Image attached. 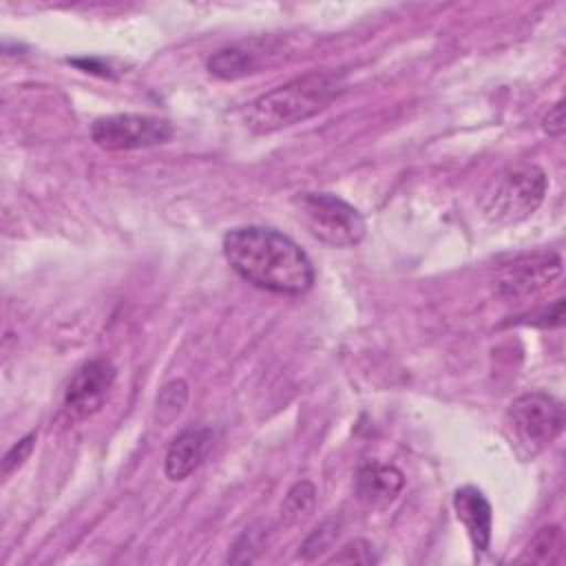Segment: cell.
<instances>
[{"mask_svg": "<svg viewBox=\"0 0 566 566\" xmlns=\"http://www.w3.org/2000/svg\"><path fill=\"white\" fill-rule=\"evenodd\" d=\"M223 256L248 283L276 294H305L314 268L301 245L265 226H241L223 234Z\"/></svg>", "mask_w": 566, "mask_h": 566, "instance_id": "obj_1", "label": "cell"}, {"mask_svg": "<svg viewBox=\"0 0 566 566\" xmlns=\"http://www.w3.org/2000/svg\"><path fill=\"white\" fill-rule=\"evenodd\" d=\"M340 91L343 82L336 73L312 71L250 102L245 108V126L254 133L281 130L327 108Z\"/></svg>", "mask_w": 566, "mask_h": 566, "instance_id": "obj_2", "label": "cell"}, {"mask_svg": "<svg viewBox=\"0 0 566 566\" xmlns=\"http://www.w3.org/2000/svg\"><path fill=\"white\" fill-rule=\"evenodd\" d=\"M562 427L564 409L553 396L544 391H528L517 396L504 413L506 440L522 460H533L546 451L562 433Z\"/></svg>", "mask_w": 566, "mask_h": 566, "instance_id": "obj_3", "label": "cell"}, {"mask_svg": "<svg viewBox=\"0 0 566 566\" xmlns=\"http://www.w3.org/2000/svg\"><path fill=\"white\" fill-rule=\"evenodd\" d=\"M546 188L548 179L539 166L522 164L506 168L484 190L482 212L489 221L500 226L517 223L539 208Z\"/></svg>", "mask_w": 566, "mask_h": 566, "instance_id": "obj_4", "label": "cell"}, {"mask_svg": "<svg viewBox=\"0 0 566 566\" xmlns=\"http://www.w3.org/2000/svg\"><path fill=\"white\" fill-rule=\"evenodd\" d=\"M301 226L318 241L334 248H352L365 237L363 214L347 201L329 192H301L294 197Z\"/></svg>", "mask_w": 566, "mask_h": 566, "instance_id": "obj_5", "label": "cell"}, {"mask_svg": "<svg viewBox=\"0 0 566 566\" xmlns=\"http://www.w3.org/2000/svg\"><path fill=\"white\" fill-rule=\"evenodd\" d=\"M172 135V126L164 117L119 113L106 115L93 122L91 137L104 150H135L166 144Z\"/></svg>", "mask_w": 566, "mask_h": 566, "instance_id": "obj_6", "label": "cell"}, {"mask_svg": "<svg viewBox=\"0 0 566 566\" xmlns=\"http://www.w3.org/2000/svg\"><path fill=\"white\" fill-rule=\"evenodd\" d=\"M115 365L106 358L84 363L66 385L64 411L75 420L97 413L115 385Z\"/></svg>", "mask_w": 566, "mask_h": 566, "instance_id": "obj_7", "label": "cell"}, {"mask_svg": "<svg viewBox=\"0 0 566 566\" xmlns=\"http://www.w3.org/2000/svg\"><path fill=\"white\" fill-rule=\"evenodd\" d=\"M562 272V261L553 252H537L528 256H520L517 261L502 268L497 285L506 296H526L557 279Z\"/></svg>", "mask_w": 566, "mask_h": 566, "instance_id": "obj_8", "label": "cell"}, {"mask_svg": "<svg viewBox=\"0 0 566 566\" xmlns=\"http://www.w3.org/2000/svg\"><path fill=\"white\" fill-rule=\"evenodd\" d=\"M405 475L394 464H382L376 460L363 462L354 478L356 497L369 509L389 506L402 491Z\"/></svg>", "mask_w": 566, "mask_h": 566, "instance_id": "obj_9", "label": "cell"}, {"mask_svg": "<svg viewBox=\"0 0 566 566\" xmlns=\"http://www.w3.org/2000/svg\"><path fill=\"white\" fill-rule=\"evenodd\" d=\"M453 509L475 553H484L491 544V524H493L491 504L486 495L478 486H471V484L460 486L453 493Z\"/></svg>", "mask_w": 566, "mask_h": 566, "instance_id": "obj_10", "label": "cell"}, {"mask_svg": "<svg viewBox=\"0 0 566 566\" xmlns=\"http://www.w3.org/2000/svg\"><path fill=\"white\" fill-rule=\"evenodd\" d=\"M212 442V431L208 427L184 429L168 447L164 458L166 478L172 482L186 480L206 458Z\"/></svg>", "mask_w": 566, "mask_h": 566, "instance_id": "obj_11", "label": "cell"}, {"mask_svg": "<svg viewBox=\"0 0 566 566\" xmlns=\"http://www.w3.org/2000/svg\"><path fill=\"white\" fill-rule=\"evenodd\" d=\"M562 548H564V533L557 524H548L542 526L533 539L528 542V546L524 548L522 562H535V564H553L562 557Z\"/></svg>", "mask_w": 566, "mask_h": 566, "instance_id": "obj_12", "label": "cell"}, {"mask_svg": "<svg viewBox=\"0 0 566 566\" xmlns=\"http://www.w3.org/2000/svg\"><path fill=\"white\" fill-rule=\"evenodd\" d=\"M314 502H316V489L310 480H301L296 482L285 500H283V506H281V520L292 526V524H298L301 520H305L312 509H314Z\"/></svg>", "mask_w": 566, "mask_h": 566, "instance_id": "obj_13", "label": "cell"}, {"mask_svg": "<svg viewBox=\"0 0 566 566\" xmlns=\"http://www.w3.org/2000/svg\"><path fill=\"white\" fill-rule=\"evenodd\" d=\"M254 69L252 55L241 51V49H221L210 55L208 60V71L221 80H237L243 77Z\"/></svg>", "mask_w": 566, "mask_h": 566, "instance_id": "obj_14", "label": "cell"}, {"mask_svg": "<svg viewBox=\"0 0 566 566\" xmlns=\"http://www.w3.org/2000/svg\"><path fill=\"white\" fill-rule=\"evenodd\" d=\"M188 402V385L186 380H170L168 385L161 387L159 396H157V416L159 422H172L186 407Z\"/></svg>", "mask_w": 566, "mask_h": 566, "instance_id": "obj_15", "label": "cell"}, {"mask_svg": "<svg viewBox=\"0 0 566 566\" xmlns=\"http://www.w3.org/2000/svg\"><path fill=\"white\" fill-rule=\"evenodd\" d=\"M374 546L365 539H354L340 548L338 555L329 559V564H371L376 562V555L371 551Z\"/></svg>", "mask_w": 566, "mask_h": 566, "instance_id": "obj_16", "label": "cell"}, {"mask_svg": "<svg viewBox=\"0 0 566 566\" xmlns=\"http://www.w3.org/2000/svg\"><path fill=\"white\" fill-rule=\"evenodd\" d=\"M33 444H35V431H29L24 438H20L4 455L2 460V475L9 478L18 467L24 464V460L31 455L33 451Z\"/></svg>", "mask_w": 566, "mask_h": 566, "instance_id": "obj_17", "label": "cell"}, {"mask_svg": "<svg viewBox=\"0 0 566 566\" xmlns=\"http://www.w3.org/2000/svg\"><path fill=\"white\" fill-rule=\"evenodd\" d=\"M336 522L334 520H327V522H323L307 539H305V544H303V557L305 559H314L321 551H325L329 544H332V539L336 537Z\"/></svg>", "mask_w": 566, "mask_h": 566, "instance_id": "obj_18", "label": "cell"}, {"mask_svg": "<svg viewBox=\"0 0 566 566\" xmlns=\"http://www.w3.org/2000/svg\"><path fill=\"white\" fill-rule=\"evenodd\" d=\"M542 128L553 135V137H559L564 133V102H555L548 113L542 117Z\"/></svg>", "mask_w": 566, "mask_h": 566, "instance_id": "obj_19", "label": "cell"}]
</instances>
